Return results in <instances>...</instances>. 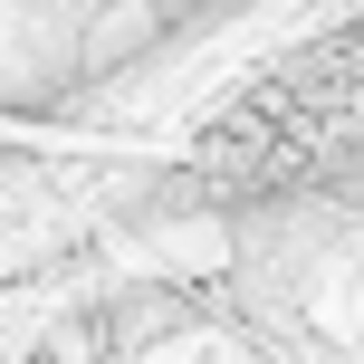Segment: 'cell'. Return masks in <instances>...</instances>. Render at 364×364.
I'll return each instance as SVG.
<instances>
[{
    "mask_svg": "<svg viewBox=\"0 0 364 364\" xmlns=\"http://www.w3.org/2000/svg\"><path fill=\"white\" fill-rule=\"evenodd\" d=\"M182 182L230 211L316 201L364 182V19L288 48L269 77L230 96L182 154Z\"/></svg>",
    "mask_w": 364,
    "mask_h": 364,
    "instance_id": "6da1fadb",
    "label": "cell"
}]
</instances>
